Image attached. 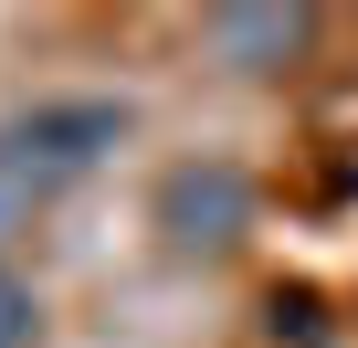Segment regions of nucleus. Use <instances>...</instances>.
<instances>
[{
	"instance_id": "obj_1",
	"label": "nucleus",
	"mask_w": 358,
	"mask_h": 348,
	"mask_svg": "<svg viewBox=\"0 0 358 348\" xmlns=\"http://www.w3.org/2000/svg\"><path fill=\"white\" fill-rule=\"evenodd\" d=\"M158 232L179 253H232L253 232V169H232V158H179L169 180H158Z\"/></svg>"
},
{
	"instance_id": "obj_2",
	"label": "nucleus",
	"mask_w": 358,
	"mask_h": 348,
	"mask_svg": "<svg viewBox=\"0 0 358 348\" xmlns=\"http://www.w3.org/2000/svg\"><path fill=\"white\" fill-rule=\"evenodd\" d=\"M116 137H127V106L64 95V106H32V116L0 127V169H85V158H106Z\"/></svg>"
},
{
	"instance_id": "obj_3",
	"label": "nucleus",
	"mask_w": 358,
	"mask_h": 348,
	"mask_svg": "<svg viewBox=\"0 0 358 348\" xmlns=\"http://www.w3.org/2000/svg\"><path fill=\"white\" fill-rule=\"evenodd\" d=\"M211 43H222L243 74H285V64L316 43V11H222V22H211Z\"/></svg>"
},
{
	"instance_id": "obj_4",
	"label": "nucleus",
	"mask_w": 358,
	"mask_h": 348,
	"mask_svg": "<svg viewBox=\"0 0 358 348\" xmlns=\"http://www.w3.org/2000/svg\"><path fill=\"white\" fill-rule=\"evenodd\" d=\"M43 337V306H32V285L22 274H0V348H32Z\"/></svg>"
}]
</instances>
